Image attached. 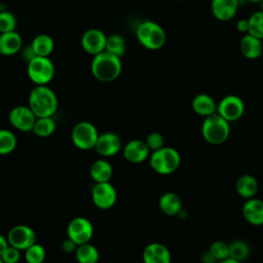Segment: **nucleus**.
<instances>
[{
    "instance_id": "c9c22d12",
    "label": "nucleus",
    "mask_w": 263,
    "mask_h": 263,
    "mask_svg": "<svg viewBox=\"0 0 263 263\" xmlns=\"http://www.w3.org/2000/svg\"><path fill=\"white\" fill-rule=\"evenodd\" d=\"M0 258L3 263H17L21 260V251L12 246H8Z\"/></svg>"
},
{
    "instance_id": "8fccbe9b",
    "label": "nucleus",
    "mask_w": 263,
    "mask_h": 263,
    "mask_svg": "<svg viewBox=\"0 0 263 263\" xmlns=\"http://www.w3.org/2000/svg\"><path fill=\"white\" fill-rule=\"evenodd\" d=\"M0 34H1V33H0Z\"/></svg>"
},
{
    "instance_id": "f8f14e48",
    "label": "nucleus",
    "mask_w": 263,
    "mask_h": 263,
    "mask_svg": "<svg viewBox=\"0 0 263 263\" xmlns=\"http://www.w3.org/2000/svg\"><path fill=\"white\" fill-rule=\"evenodd\" d=\"M36 118L29 106L23 105L13 107L8 114L10 124L21 132H32Z\"/></svg>"
},
{
    "instance_id": "c03bdc74",
    "label": "nucleus",
    "mask_w": 263,
    "mask_h": 263,
    "mask_svg": "<svg viewBox=\"0 0 263 263\" xmlns=\"http://www.w3.org/2000/svg\"><path fill=\"white\" fill-rule=\"evenodd\" d=\"M260 4H261V10L263 11V0L260 2Z\"/></svg>"
},
{
    "instance_id": "4c0bfd02",
    "label": "nucleus",
    "mask_w": 263,
    "mask_h": 263,
    "mask_svg": "<svg viewBox=\"0 0 263 263\" xmlns=\"http://www.w3.org/2000/svg\"><path fill=\"white\" fill-rule=\"evenodd\" d=\"M21 52H22L23 59L26 60L27 63H29L33 58L36 57L35 53H34V51H33V49H32V47H31V45H28V46H26V47H24V48L22 47Z\"/></svg>"
},
{
    "instance_id": "b1692460",
    "label": "nucleus",
    "mask_w": 263,
    "mask_h": 263,
    "mask_svg": "<svg viewBox=\"0 0 263 263\" xmlns=\"http://www.w3.org/2000/svg\"><path fill=\"white\" fill-rule=\"evenodd\" d=\"M89 174L96 183L110 182L113 175V167L109 161L105 159H97L91 163Z\"/></svg>"
},
{
    "instance_id": "58836bf2",
    "label": "nucleus",
    "mask_w": 263,
    "mask_h": 263,
    "mask_svg": "<svg viewBox=\"0 0 263 263\" xmlns=\"http://www.w3.org/2000/svg\"><path fill=\"white\" fill-rule=\"evenodd\" d=\"M236 29L241 33H248V29H249L248 20H239L236 23Z\"/></svg>"
},
{
    "instance_id": "bb28decb",
    "label": "nucleus",
    "mask_w": 263,
    "mask_h": 263,
    "mask_svg": "<svg viewBox=\"0 0 263 263\" xmlns=\"http://www.w3.org/2000/svg\"><path fill=\"white\" fill-rule=\"evenodd\" d=\"M57 124L52 117L36 118L32 132L39 138H48L55 130Z\"/></svg>"
},
{
    "instance_id": "ddd939ff",
    "label": "nucleus",
    "mask_w": 263,
    "mask_h": 263,
    "mask_svg": "<svg viewBox=\"0 0 263 263\" xmlns=\"http://www.w3.org/2000/svg\"><path fill=\"white\" fill-rule=\"evenodd\" d=\"M106 38L104 32L99 29H89L81 37V46L87 53L96 55L105 50Z\"/></svg>"
},
{
    "instance_id": "2f4dec72",
    "label": "nucleus",
    "mask_w": 263,
    "mask_h": 263,
    "mask_svg": "<svg viewBox=\"0 0 263 263\" xmlns=\"http://www.w3.org/2000/svg\"><path fill=\"white\" fill-rule=\"evenodd\" d=\"M45 257V250L40 243L35 242L25 250V260L27 263H43Z\"/></svg>"
},
{
    "instance_id": "cd10ccee",
    "label": "nucleus",
    "mask_w": 263,
    "mask_h": 263,
    "mask_svg": "<svg viewBox=\"0 0 263 263\" xmlns=\"http://www.w3.org/2000/svg\"><path fill=\"white\" fill-rule=\"evenodd\" d=\"M105 50L118 58H121L124 55L126 50V43L124 38L121 35L115 33L107 36Z\"/></svg>"
},
{
    "instance_id": "a211bd4d",
    "label": "nucleus",
    "mask_w": 263,
    "mask_h": 263,
    "mask_svg": "<svg viewBox=\"0 0 263 263\" xmlns=\"http://www.w3.org/2000/svg\"><path fill=\"white\" fill-rule=\"evenodd\" d=\"M238 0H212L211 9L213 15L222 22L231 20L237 11Z\"/></svg>"
},
{
    "instance_id": "6ab92c4d",
    "label": "nucleus",
    "mask_w": 263,
    "mask_h": 263,
    "mask_svg": "<svg viewBox=\"0 0 263 263\" xmlns=\"http://www.w3.org/2000/svg\"><path fill=\"white\" fill-rule=\"evenodd\" d=\"M22 47L23 39L16 31L0 34V52L2 55H13L20 52Z\"/></svg>"
},
{
    "instance_id": "a19ab883",
    "label": "nucleus",
    "mask_w": 263,
    "mask_h": 263,
    "mask_svg": "<svg viewBox=\"0 0 263 263\" xmlns=\"http://www.w3.org/2000/svg\"><path fill=\"white\" fill-rule=\"evenodd\" d=\"M202 261H203L204 263H215V262H216V260L210 255L209 252L205 253V254L202 256Z\"/></svg>"
},
{
    "instance_id": "09e8293b",
    "label": "nucleus",
    "mask_w": 263,
    "mask_h": 263,
    "mask_svg": "<svg viewBox=\"0 0 263 263\" xmlns=\"http://www.w3.org/2000/svg\"><path fill=\"white\" fill-rule=\"evenodd\" d=\"M174 1H182V0H174Z\"/></svg>"
},
{
    "instance_id": "a18cd8bd",
    "label": "nucleus",
    "mask_w": 263,
    "mask_h": 263,
    "mask_svg": "<svg viewBox=\"0 0 263 263\" xmlns=\"http://www.w3.org/2000/svg\"><path fill=\"white\" fill-rule=\"evenodd\" d=\"M1 58H2V53L0 52V60H1Z\"/></svg>"
},
{
    "instance_id": "9d476101",
    "label": "nucleus",
    "mask_w": 263,
    "mask_h": 263,
    "mask_svg": "<svg viewBox=\"0 0 263 263\" xmlns=\"http://www.w3.org/2000/svg\"><path fill=\"white\" fill-rule=\"evenodd\" d=\"M91 199L97 208L109 210L116 202V189L110 182L96 183L91 188Z\"/></svg>"
},
{
    "instance_id": "6e6552de",
    "label": "nucleus",
    "mask_w": 263,
    "mask_h": 263,
    "mask_svg": "<svg viewBox=\"0 0 263 263\" xmlns=\"http://www.w3.org/2000/svg\"><path fill=\"white\" fill-rule=\"evenodd\" d=\"M93 235V226L85 217L73 218L67 226V236L76 246L89 242Z\"/></svg>"
},
{
    "instance_id": "393cba45",
    "label": "nucleus",
    "mask_w": 263,
    "mask_h": 263,
    "mask_svg": "<svg viewBox=\"0 0 263 263\" xmlns=\"http://www.w3.org/2000/svg\"><path fill=\"white\" fill-rule=\"evenodd\" d=\"M31 47L35 53L36 57H48L51 54L54 48V42L53 39L45 34V33H40L36 35L32 42H31Z\"/></svg>"
},
{
    "instance_id": "9b49d317",
    "label": "nucleus",
    "mask_w": 263,
    "mask_h": 263,
    "mask_svg": "<svg viewBox=\"0 0 263 263\" xmlns=\"http://www.w3.org/2000/svg\"><path fill=\"white\" fill-rule=\"evenodd\" d=\"M6 237L9 246H12L20 251H25L36 242L35 231L25 224H18L11 227Z\"/></svg>"
},
{
    "instance_id": "f704fd0d",
    "label": "nucleus",
    "mask_w": 263,
    "mask_h": 263,
    "mask_svg": "<svg viewBox=\"0 0 263 263\" xmlns=\"http://www.w3.org/2000/svg\"><path fill=\"white\" fill-rule=\"evenodd\" d=\"M144 141H145L146 145L148 146L150 152L156 151V150L164 147L163 136L157 132H152V133L148 134Z\"/></svg>"
},
{
    "instance_id": "412c9836",
    "label": "nucleus",
    "mask_w": 263,
    "mask_h": 263,
    "mask_svg": "<svg viewBox=\"0 0 263 263\" xmlns=\"http://www.w3.org/2000/svg\"><path fill=\"white\" fill-rule=\"evenodd\" d=\"M235 190L237 194L245 199L255 197L259 190L258 180L249 174L241 175L235 182Z\"/></svg>"
},
{
    "instance_id": "c756f323",
    "label": "nucleus",
    "mask_w": 263,
    "mask_h": 263,
    "mask_svg": "<svg viewBox=\"0 0 263 263\" xmlns=\"http://www.w3.org/2000/svg\"><path fill=\"white\" fill-rule=\"evenodd\" d=\"M229 246V258L243 262L250 255L249 245L241 239H236L228 243Z\"/></svg>"
},
{
    "instance_id": "49530a36",
    "label": "nucleus",
    "mask_w": 263,
    "mask_h": 263,
    "mask_svg": "<svg viewBox=\"0 0 263 263\" xmlns=\"http://www.w3.org/2000/svg\"><path fill=\"white\" fill-rule=\"evenodd\" d=\"M2 10V8H1V2H0V11Z\"/></svg>"
},
{
    "instance_id": "79ce46f5",
    "label": "nucleus",
    "mask_w": 263,
    "mask_h": 263,
    "mask_svg": "<svg viewBox=\"0 0 263 263\" xmlns=\"http://www.w3.org/2000/svg\"><path fill=\"white\" fill-rule=\"evenodd\" d=\"M219 263H242V262H240V261H237V260H234V259H232V258H226V259H224V260H222V261H220Z\"/></svg>"
},
{
    "instance_id": "1a4fd4ad",
    "label": "nucleus",
    "mask_w": 263,
    "mask_h": 263,
    "mask_svg": "<svg viewBox=\"0 0 263 263\" xmlns=\"http://www.w3.org/2000/svg\"><path fill=\"white\" fill-rule=\"evenodd\" d=\"M216 112L228 122L236 121L243 115L245 103L239 97L228 95L218 103Z\"/></svg>"
},
{
    "instance_id": "f03ea898",
    "label": "nucleus",
    "mask_w": 263,
    "mask_h": 263,
    "mask_svg": "<svg viewBox=\"0 0 263 263\" xmlns=\"http://www.w3.org/2000/svg\"><path fill=\"white\" fill-rule=\"evenodd\" d=\"M122 65L120 58L104 50L93 55L90 71L93 77L101 82H111L121 73Z\"/></svg>"
},
{
    "instance_id": "4468645a",
    "label": "nucleus",
    "mask_w": 263,
    "mask_h": 263,
    "mask_svg": "<svg viewBox=\"0 0 263 263\" xmlns=\"http://www.w3.org/2000/svg\"><path fill=\"white\" fill-rule=\"evenodd\" d=\"M121 140L114 133H103L99 135L95 149L103 157H111L116 155L121 149Z\"/></svg>"
},
{
    "instance_id": "c85d7f7f",
    "label": "nucleus",
    "mask_w": 263,
    "mask_h": 263,
    "mask_svg": "<svg viewBox=\"0 0 263 263\" xmlns=\"http://www.w3.org/2000/svg\"><path fill=\"white\" fill-rule=\"evenodd\" d=\"M17 145L15 135L6 128L0 129V156L8 155L14 151Z\"/></svg>"
},
{
    "instance_id": "473e14b6",
    "label": "nucleus",
    "mask_w": 263,
    "mask_h": 263,
    "mask_svg": "<svg viewBox=\"0 0 263 263\" xmlns=\"http://www.w3.org/2000/svg\"><path fill=\"white\" fill-rule=\"evenodd\" d=\"M208 252L216 261L220 262L229 257V246L223 240H215L211 243Z\"/></svg>"
},
{
    "instance_id": "7c9ffc66",
    "label": "nucleus",
    "mask_w": 263,
    "mask_h": 263,
    "mask_svg": "<svg viewBox=\"0 0 263 263\" xmlns=\"http://www.w3.org/2000/svg\"><path fill=\"white\" fill-rule=\"evenodd\" d=\"M248 33L259 39H263V11H256L248 18Z\"/></svg>"
},
{
    "instance_id": "72a5a7b5",
    "label": "nucleus",
    "mask_w": 263,
    "mask_h": 263,
    "mask_svg": "<svg viewBox=\"0 0 263 263\" xmlns=\"http://www.w3.org/2000/svg\"><path fill=\"white\" fill-rule=\"evenodd\" d=\"M17 20L15 15L7 10L0 11V33L15 31Z\"/></svg>"
},
{
    "instance_id": "37998d69",
    "label": "nucleus",
    "mask_w": 263,
    "mask_h": 263,
    "mask_svg": "<svg viewBox=\"0 0 263 263\" xmlns=\"http://www.w3.org/2000/svg\"><path fill=\"white\" fill-rule=\"evenodd\" d=\"M248 2H251V3H260L262 0H246Z\"/></svg>"
},
{
    "instance_id": "7ed1b4c3",
    "label": "nucleus",
    "mask_w": 263,
    "mask_h": 263,
    "mask_svg": "<svg viewBox=\"0 0 263 263\" xmlns=\"http://www.w3.org/2000/svg\"><path fill=\"white\" fill-rule=\"evenodd\" d=\"M201 135L205 142L211 145H221L230 135L229 122L217 112L204 117L201 123Z\"/></svg>"
},
{
    "instance_id": "39448f33",
    "label": "nucleus",
    "mask_w": 263,
    "mask_h": 263,
    "mask_svg": "<svg viewBox=\"0 0 263 263\" xmlns=\"http://www.w3.org/2000/svg\"><path fill=\"white\" fill-rule=\"evenodd\" d=\"M136 36L144 47L151 50L160 49L166 40V35L162 27L152 21L141 23L136 30Z\"/></svg>"
},
{
    "instance_id": "4be33fe9",
    "label": "nucleus",
    "mask_w": 263,
    "mask_h": 263,
    "mask_svg": "<svg viewBox=\"0 0 263 263\" xmlns=\"http://www.w3.org/2000/svg\"><path fill=\"white\" fill-rule=\"evenodd\" d=\"M159 210L166 216H177L182 211V200L175 192H164L158 199Z\"/></svg>"
},
{
    "instance_id": "ea45409f",
    "label": "nucleus",
    "mask_w": 263,
    "mask_h": 263,
    "mask_svg": "<svg viewBox=\"0 0 263 263\" xmlns=\"http://www.w3.org/2000/svg\"><path fill=\"white\" fill-rule=\"evenodd\" d=\"M9 246L8 243V240H7V237L3 236L2 234H0V256L1 254L5 251V249Z\"/></svg>"
},
{
    "instance_id": "20e7f679",
    "label": "nucleus",
    "mask_w": 263,
    "mask_h": 263,
    "mask_svg": "<svg viewBox=\"0 0 263 263\" xmlns=\"http://www.w3.org/2000/svg\"><path fill=\"white\" fill-rule=\"evenodd\" d=\"M148 159L151 168L160 175L175 173L181 163V155L178 150L166 146L151 152Z\"/></svg>"
},
{
    "instance_id": "f257e3e1",
    "label": "nucleus",
    "mask_w": 263,
    "mask_h": 263,
    "mask_svg": "<svg viewBox=\"0 0 263 263\" xmlns=\"http://www.w3.org/2000/svg\"><path fill=\"white\" fill-rule=\"evenodd\" d=\"M58 97L47 85H35L29 93L28 106L37 118L52 117L58 110Z\"/></svg>"
},
{
    "instance_id": "aec40b11",
    "label": "nucleus",
    "mask_w": 263,
    "mask_h": 263,
    "mask_svg": "<svg viewBox=\"0 0 263 263\" xmlns=\"http://www.w3.org/2000/svg\"><path fill=\"white\" fill-rule=\"evenodd\" d=\"M239 49L242 55L249 60H256L261 57L263 51V45L261 39L246 34L242 36L239 42Z\"/></svg>"
},
{
    "instance_id": "a878e982",
    "label": "nucleus",
    "mask_w": 263,
    "mask_h": 263,
    "mask_svg": "<svg viewBox=\"0 0 263 263\" xmlns=\"http://www.w3.org/2000/svg\"><path fill=\"white\" fill-rule=\"evenodd\" d=\"M74 254L78 263H98L100 259L99 250L90 242L77 246Z\"/></svg>"
},
{
    "instance_id": "5701e85b",
    "label": "nucleus",
    "mask_w": 263,
    "mask_h": 263,
    "mask_svg": "<svg viewBox=\"0 0 263 263\" xmlns=\"http://www.w3.org/2000/svg\"><path fill=\"white\" fill-rule=\"evenodd\" d=\"M192 110L202 117L210 116L214 113H216L217 110V104L214 101V99L206 93H199L196 95L191 103Z\"/></svg>"
},
{
    "instance_id": "e433bc0d",
    "label": "nucleus",
    "mask_w": 263,
    "mask_h": 263,
    "mask_svg": "<svg viewBox=\"0 0 263 263\" xmlns=\"http://www.w3.org/2000/svg\"><path fill=\"white\" fill-rule=\"evenodd\" d=\"M76 247H77V246L75 245V242H73V241H72L70 238H68V237L63 240L62 246H61L63 252H64V253H67V254H72V253H74L75 250H76Z\"/></svg>"
},
{
    "instance_id": "f3484780",
    "label": "nucleus",
    "mask_w": 263,
    "mask_h": 263,
    "mask_svg": "<svg viewBox=\"0 0 263 263\" xmlns=\"http://www.w3.org/2000/svg\"><path fill=\"white\" fill-rule=\"evenodd\" d=\"M143 263H171L170 250L160 242H150L143 251Z\"/></svg>"
},
{
    "instance_id": "0eeeda50",
    "label": "nucleus",
    "mask_w": 263,
    "mask_h": 263,
    "mask_svg": "<svg viewBox=\"0 0 263 263\" xmlns=\"http://www.w3.org/2000/svg\"><path fill=\"white\" fill-rule=\"evenodd\" d=\"M97 127L89 121H80L76 123L71 132V140L75 147L81 150L95 149L99 138Z\"/></svg>"
},
{
    "instance_id": "dca6fc26",
    "label": "nucleus",
    "mask_w": 263,
    "mask_h": 263,
    "mask_svg": "<svg viewBox=\"0 0 263 263\" xmlns=\"http://www.w3.org/2000/svg\"><path fill=\"white\" fill-rule=\"evenodd\" d=\"M245 220L254 226L263 225V200L260 198L247 199L241 208Z\"/></svg>"
},
{
    "instance_id": "2eb2a0df",
    "label": "nucleus",
    "mask_w": 263,
    "mask_h": 263,
    "mask_svg": "<svg viewBox=\"0 0 263 263\" xmlns=\"http://www.w3.org/2000/svg\"><path fill=\"white\" fill-rule=\"evenodd\" d=\"M150 150L144 140L135 139L127 142L122 150L123 157L132 163H142L150 156Z\"/></svg>"
},
{
    "instance_id": "de8ad7c7",
    "label": "nucleus",
    "mask_w": 263,
    "mask_h": 263,
    "mask_svg": "<svg viewBox=\"0 0 263 263\" xmlns=\"http://www.w3.org/2000/svg\"><path fill=\"white\" fill-rule=\"evenodd\" d=\"M0 263H3V261L1 260V258H0Z\"/></svg>"
},
{
    "instance_id": "423d86ee",
    "label": "nucleus",
    "mask_w": 263,
    "mask_h": 263,
    "mask_svg": "<svg viewBox=\"0 0 263 263\" xmlns=\"http://www.w3.org/2000/svg\"><path fill=\"white\" fill-rule=\"evenodd\" d=\"M29 79L35 85H47L54 76V66L48 57H35L27 65Z\"/></svg>"
}]
</instances>
